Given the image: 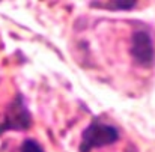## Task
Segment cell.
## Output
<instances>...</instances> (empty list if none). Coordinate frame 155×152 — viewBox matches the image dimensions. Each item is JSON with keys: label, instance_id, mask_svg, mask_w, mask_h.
I'll return each mask as SVG.
<instances>
[{"label": "cell", "instance_id": "cell-3", "mask_svg": "<svg viewBox=\"0 0 155 152\" xmlns=\"http://www.w3.org/2000/svg\"><path fill=\"white\" fill-rule=\"evenodd\" d=\"M20 152H45V151L42 149V146H41L38 142L27 139V140L23 142V145H21V151Z\"/></svg>", "mask_w": 155, "mask_h": 152}, {"label": "cell", "instance_id": "cell-2", "mask_svg": "<svg viewBox=\"0 0 155 152\" xmlns=\"http://www.w3.org/2000/svg\"><path fill=\"white\" fill-rule=\"evenodd\" d=\"M131 56L142 66H149L152 63L154 47H152L151 35L146 30L134 32V35L131 38Z\"/></svg>", "mask_w": 155, "mask_h": 152}, {"label": "cell", "instance_id": "cell-1", "mask_svg": "<svg viewBox=\"0 0 155 152\" xmlns=\"http://www.w3.org/2000/svg\"><path fill=\"white\" fill-rule=\"evenodd\" d=\"M119 139V131L116 127L104 124L101 121H94L81 134L80 152H91L92 149L108 146Z\"/></svg>", "mask_w": 155, "mask_h": 152}]
</instances>
